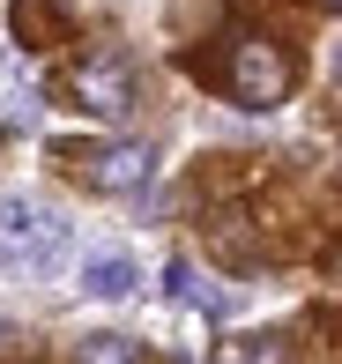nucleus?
I'll use <instances>...</instances> for the list:
<instances>
[{
    "label": "nucleus",
    "instance_id": "obj_1",
    "mask_svg": "<svg viewBox=\"0 0 342 364\" xmlns=\"http://www.w3.org/2000/svg\"><path fill=\"white\" fill-rule=\"evenodd\" d=\"M75 245V223L60 216V208H45L38 193H0V268L8 275H60V260H68Z\"/></svg>",
    "mask_w": 342,
    "mask_h": 364
},
{
    "label": "nucleus",
    "instance_id": "obj_7",
    "mask_svg": "<svg viewBox=\"0 0 342 364\" xmlns=\"http://www.w3.org/2000/svg\"><path fill=\"white\" fill-rule=\"evenodd\" d=\"M75 364H141V342H127V335H82V342H75Z\"/></svg>",
    "mask_w": 342,
    "mask_h": 364
},
{
    "label": "nucleus",
    "instance_id": "obj_2",
    "mask_svg": "<svg viewBox=\"0 0 342 364\" xmlns=\"http://www.w3.org/2000/svg\"><path fill=\"white\" fill-rule=\"evenodd\" d=\"M231 90H238V105H253V112L283 105V90H290V60L275 53L268 38H238V45H231Z\"/></svg>",
    "mask_w": 342,
    "mask_h": 364
},
{
    "label": "nucleus",
    "instance_id": "obj_8",
    "mask_svg": "<svg viewBox=\"0 0 342 364\" xmlns=\"http://www.w3.org/2000/svg\"><path fill=\"white\" fill-rule=\"evenodd\" d=\"M164 283H171V297H186V305H201V312H223V290H208L201 275L186 268V260H171V275H164Z\"/></svg>",
    "mask_w": 342,
    "mask_h": 364
},
{
    "label": "nucleus",
    "instance_id": "obj_11",
    "mask_svg": "<svg viewBox=\"0 0 342 364\" xmlns=\"http://www.w3.org/2000/svg\"><path fill=\"white\" fill-rule=\"evenodd\" d=\"M320 8H335V15H342V0H320Z\"/></svg>",
    "mask_w": 342,
    "mask_h": 364
},
{
    "label": "nucleus",
    "instance_id": "obj_4",
    "mask_svg": "<svg viewBox=\"0 0 342 364\" xmlns=\"http://www.w3.org/2000/svg\"><path fill=\"white\" fill-rule=\"evenodd\" d=\"M75 97L97 112V119H127L134 112V75H127V60L119 53H97L75 68Z\"/></svg>",
    "mask_w": 342,
    "mask_h": 364
},
{
    "label": "nucleus",
    "instance_id": "obj_3",
    "mask_svg": "<svg viewBox=\"0 0 342 364\" xmlns=\"http://www.w3.org/2000/svg\"><path fill=\"white\" fill-rule=\"evenodd\" d=\"M82 164V178L97 193H141L149 186V149L141 141H97V149H68Z\"/></svg>",
    "mask_w": 342,
    "mask_h": 364
},
{
    "label": "nucleus",
    "instance_id": "obj_9",
    "mask_svg": "<svg viewBox=\"0 0 342 364\" xmlns=\"http://www.w3.org/2000/svg\"><path fill=\"white\" fill-rule=\"evenodd\" d=\"M238 364H283V342H253V350L238 357Z\"/></svg>",
    "mask_w": 342,
    "mask_h": 364
},
{
    "label": "nucleus",
    "instance_id": "obj_10",
    "mask_svg": "<svg viewBox=\"0 0 342 364\" xmlns=\"http://www.w3.org/2000/svg\"><path fill=\"white\" fill-rule=\"evenodd\" d=\"M335 90H342V45H335Z\"/></svg>",
    "mask_w": 342,
    "mask_h": 364
},
{
    "label": "nucleus",
    "instance_id": "obj_5",
    "mask_svg": "<svg viewBox=\"0 0 342 364\" xmlns=\"http://www.w3.org/2000/svg\"><path fill=\"white\" fill-rule=\"evenodd\" d=\"M75 283H82V297H97V305H119V297H134V283H141V260L127 253V245H97L82 268H75Z\"/></svg>",
    "mask_w": 342,
    "mask_h": 364
},
{
    "label": "nucleus",
    "instance_id": "obj_6",
    "mask_svg": "<svg viewBox=\"0 0 342 364\" xmlns=\"http://www.w3.org/2000/svg\"><path fill=\"white\" fill-rule=\"evenodd\" d=\"M0 119L8 127H38V90H30V75L15 68V60H0Z\"/></svg>",
    "mask_w": 342,
    "mask_h": 364
}]
</instances>
